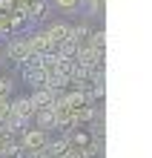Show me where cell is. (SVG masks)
Segmentation results:
<instances>
[{
  "instance_id": "8",
  "label": "cell",
  "mask_w": 152,
  "mask_h": 158,
  "mask_svg": "<svg viewBox=\"0 0 152 158\" xmlns=\"http://www.w3.org/2000/svg\"><path fill=\"white\" fill-rule=\"evenodd\" d=\"M6 92H9V78L0 75V98H6Z\"/></svg>"
},
{
  "instance_id": "3",
  "label": "cell",
  "mask_w": 152,
  "mask_h": 158,
  "mask_svg": "<svg viewBox=\"0 0 152 158\" xmlns=\"http://www.w3.org/2000/svg\"><path fill=\"white\" fill-rule=\"evenodd\" d=\"M29 46H32V52H35V55H49V52L55 49V43H52V38H49L46 32L32 35V38H29Z\"/></svg>"
},
{
  "instance_id": "5",
  "label": "cell",
  "mask_w": 152,
  "mask_h": 158,
  "mask_svg": "<svg viewBox=\"0 0 152 158\" xmlns=\"http://www.w3.org/2000/svg\"><path fill=\"white\" fill-rule=\"evenodd\" d=\"M12 115H17L26 124L32 115H35V104H32V98H17L14 104H12Z\"/></svg>"
},
{
  "instance_id": "10",
  "label": "cell",
  "mask_w": 152,
  "mask_h": 158,
  "mask_svg": "<svg viewBox=\"0 0 152 158\" xmlns=\"http://www.w3.org/2000/svg\"><path fill=\"white\" fill-rule=\"evenodd\" d=\"M6 138H9V135L3 132V129H0V147H3V141H6Z\"/></svg>"
},
{
  "instance_id": "11",
  "label": "cell",
  "mask_w": 152,
  "mask_h": 158,
  "mask_svg": "<svg viewBox=\"0 0 152 158\" xmlns=\"http://www.w3.org/2000/svg\"><path fill=\"white\" fill-rule=\"evenodd\" d=\"M0 129H3V121H0ZM3 132H6V129H3Z\"/></svg>"
},
{
  "instance_id": "9",
  "label": "cell",
  "mask_w": 152,
  "mask_h": 158,
  "mask_svg": "<svg viewBox=\"0 0 152 158\" xmlns=\"http://www.w3.org/2000/svg\"><path fill=\"white\" fill-rule=\"evenodd\" d=\"M55 3H58V6H63V9H72L75 3H78V0H55Z\"/></svg>"
},
{
  "instance_id": "6",
  "label": "cell",
  "mask_w": 152,
  "mask_h": 158,
  "mask_svg": "<svg viewBox=\"0 0 152 158\" xmlns=\"http://www.w3.org/2000/svg\"><path fill=\"white\" fill-rule=\"evenodd\" d=\"M37 115V129H46L52 124H58V118H55V106H46V109H35Z\"/></svg>"
},
{
  "instance_id": "2",
  "label": "cell",
  "mask_w": 152,
  "mask_h": 158,
  "mask_svg": "<svg viewBox=\"0 0 152 158\" xmlns=\"http://www.w3.org/2000/svg\"><path fill=\"white\" fill-rule=\"evenodd\" d=\"M32 46H29V38H17V40H12V43H9V58H12V60H29L32 58Z\"/></svg>"
},
{
  "instance_id": "4",
  "label": "cell",
  "mask_w": 152,
  "mask_h": 158,
  "mask_svg": "<svg viewBox=\"0 0 152 158\" xmlns=\"http://www.w3.org/2000/svg\"><path fill=\"white\" fill-rule=\"evenodd\" d=\"M23 147L26 150H43L46 147V132L43 129H26V135H23Z\"/></svg>"
},
{
  "instance_id": "1",
  "label": "cell",
  "mask_w": 152,
  "mask_h": 158,
  "mask_svg": "<svg viewBox=\"0 0 152 158\" xmlns=\"http://www.w3.org/2000/svg\"><path fill=\"white\" fill-rule=\"evenodd\" d=\"M29 98H32L35 109H46V106H55V104H58V95H55V89H49V86H37Z\"/></svg>"
},
{
  "instance_id": "7",
  "label": "cell",
  "mask_w": 152,
  "mask_h": 158,
  "mask_svg": "<svg viewBox=\"0 0 152 158\" xmlns=\"http://www.w3.org/2000/svg\"><path fill=\"white\" fill-rule=\"evenodd\" d=\"M9 112H12V106H9V101H6V98H0V121H3V118H6Z\"/></svg>"
}]
</instances>
